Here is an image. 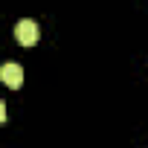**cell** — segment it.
I'll list each match as a JSON object with an SVG mask.
<instances>
[{"instance_id": "1", "label": "cell", "mask_w": 148, "mask_h": 148, "mask_svg": "<svg viewBox=\"0 0 148 148\" xmlns=\"http://www.w3.org/2000/svg\"><path fill=\"white\" fill-rule=\"evenodd\" d=\"M0 82H3L6 87H12V90H18L23 84V67L15 64V61H6L3 67H0Z\"/></svg>"}, {"instance_id": "2", "label": "cell", "mask_w": 148, "mask_h": 148, "mask_svg": "<svg viewBox=\"0 0 148 148\" xmlns=\"http://www.w3.org/2000/svg\"><path fill=\"white\" fill-rule=\"evenodd\" d=\"M38 23L35 21H21L18 26H15V38H18V44L21 47H35L38 44Z\"/></svg>"}, {"instance_id": "3", "label": "cell", "mask_w": 148, "mask_h": 148, "mask_svg": "<svg viewBox=\"0 0 148 148\" xmlns=\"http://www.w3.org/2000/svg\"><path fill=\"white\" fill-rule=\"evenodd\" d=\"M0 122H6V105L0 102Z\"/></svg>"}]
</instances>
